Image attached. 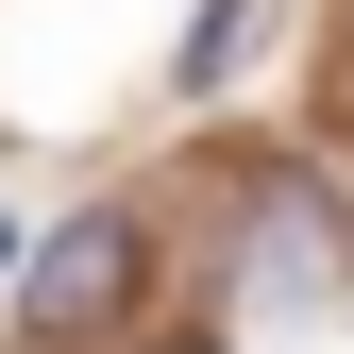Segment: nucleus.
Instances as JSON below:
<instances>
[{
	"label": "nucleus",
	"instance_id": "obj_1",
	"mask_svg": "<svg viewBox=\"0 0 354 354\" xmlns=\"http://www.w3.org/2000/svg\"><path fill=\"white\" fill-rule=\"evenodd\" d=\"M354 304V236H337V186H304V169H270L236 219V270H219V321L236 337H304Z\"/></svg>",
	"mask_w": 354,
	"mask_h": 354
},
{
	"label": "nucleus",
	"instance_id": "obj_3",
	"mask_svg": "<svg viewBox=\"0 0 354 354\" xmlns=\"http://www.w3.org/2000/svg\"><path fill=\"white\" fill-rule=\"evenodd\" d=\"M236 34H253V0H203V34H186V84H219V68H236Z\"/></svg>",
	"mask_w": 354,
	"mask_h": 354
},
{
	"label": "nucleus",
	"instance_id": "obj_2",
	"mask_svg": "<svg viewBox=\"0 0 354 354\" xmlns=\"http://www.w3.org/2000/svg\"><path fill=\"white\" fill-rule=\"evenodd\" d=\"M136 270H152L136 203H84L68 236H34V253H17V321L51 337V354H84V337H118V321H136Z\"/></svg>",
	"mask_w": 354,
	"mask_h": 354
}]
</instances>
